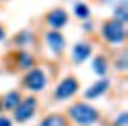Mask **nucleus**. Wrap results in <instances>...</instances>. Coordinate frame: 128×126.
<instances>
[{"label":"nucleus","instance_id":"obj_9","mask_svg":"<svg viewBox=\"0 0 128 126\" xmlns=\"http://www.w3.org/2000/svg\"><path fill=\"white\" fill-rule=\"evenodd\" d=\"M108 85H110V84H108L107 78H103V80H98L96 84H92V85L86 91V94H84L86 100H94V98H100L102 94H105V92H107Z\"/></svg>","mask_w":128,"mask_h":126},{"label":"nucleus","instance_id":"obj_15","mask_svg":"<svg viewBox=\"0 0 128 126\" xmlns=\"http://www.w3.org/2000/svg\"><path fill=\"white\" fill-rule=\"evenodd\" d=\"M114 16H116V20H119V21H126V7L124 5H121V7H118L116 11H114Z\"/></svg>","mask_w":128,"mask_h":126},{"label":"nucleus","instance_id":"obj_20","mask_svg":"<svg viewBox=\"0 0 128 126\" xmlns=\"http://www.w3.org/2000/svg\"><path fill=\"white\" fill-rule=\"evenodd\" d=\"M0 110H2V101H0Z\"/></svg>","mask_w":128,"mask_h":126},{"label":"nucleus","instance_id":"obj_12","mask_svg":"<svg viewBox=\"0 0 128 126\" xmlns=\"http://www.w3.org/2000/svg\"><path fill=\"white\" fill-rule=\"evenodd\" d=\"M39 126H70L68 119L60 116V114H50V116H46Z\"/></svg>","mask_w":128,"mask_h":126},{"label":"nucleus","instance_id":"obj_6","mask_svg":"<svg viewBox=\"0 0 128 126\" xmlns=\"http://www.w3.org/2000/svg\"><path fill=\"white\" fill-rule=\"evenodd\" d=\"M46 23L54 30H59L68 23V12L64 9H54V11H50L46 14Z\"/></svg>","mask_w":128,"mask_h":126},{"label":"nucleus","instance_id":"obj_11","mask_svg":"<svg viewBox=\"0 0 128 126\" xmlns=\"http://www.w3.org/2000/svg\"><path fill=\"white\" fill-rule=\"evenodd\" d=\"M20 101H22V96H20V92H16V91H11V92H7L6 96H4L2 108H6V110H14L16 107L20 105Z\"/></svg>","mask_w":128,"mask_h":126},{"label":"nucleus","instance_id":"obj_17","mask_svg":"<svg viewBox=\"0 0 128 126\" xmlns=\"http://www.w3.org/2000/svg\"><path fill=\"white\" fill-rule=\"evenodd\" d=\"M126 121H128V114L123 112V114L116 119V124H114V126H126Z\"/></svg>","mask_w":128,"mask_h":126},{"label":"nucleus","instance_id":"obj_18","mask_svg":"<svg viewBox=\"0 0 128 126\" xmlns=\"http://www.w3.org/2000/svg\"><path fill=\"white\" fill-rule=\"evenodd\" d=\"M0 126H12L7 117H0Z\"/></svg>","mask_w":128,"mask_h":126},{"label":"nucleus","instance_id":"obj_2","mask_svg":"<svg viewBox=\"0 0 128 126\" xmlns=\"http://www.w3.org/2000/svg\"><path fill=\"white\" fill-rule=\"evenodd\" d=\"M102 34H103L105 41H108L112 44H119L126 37L124 23L119 21V20H107L103 23V27H102Z\"/></svg>","mask_w":128,"mask_h":126},{"label":"nucleus","instance_id":"obj_16","mask_svg":"<svg viewBox=\"0 0 128 126\" xmlns=\"http://www.w3.org/2000/svg\"><path fill=\"white\" fill-rule=\"evenodd\" d=\"M18 44H25V43H30V34L28 32H22V34H18L16 36V39H14Z\"/></svg>","mask_w":128,"mask_h":126},{"label":"nucleus","instance_id":"obj_1","mask_svg":"<svg viewBox=\"0 0 128 126\" xmlns=\"http://www.w3.org/2000/svg\"><path fill=\"white\" fill-rule=\"evenodd\" d=\"M68 114L80 126H91L94 123H98V119H100L98 110H96L94 107H91V105H86V103H76V105L70 107Z\"/></svg>","mask_w":128,"mask_h":126},{"label":"nucleus","instance_id":"obj_5","mask_svg":"<svg viewBox=\"0 0 128 126\" xmlns=\"http://www.w3.org/2000/svg\"><path fill=\"white\" fill-rule=\"evenodd\" d=\"M76 91H78L76 78L68 76V78H64V80L57 85V89H55V100H68V98L73 96Z\"/></svg>","mask_w":128,"mask_h":126},{"label":"nucleus","instance_id":"obj_10","mask_svg":"<svg viewBox=\"0 0 128 126\" xmlns=\"http://www.w3.org/2000/svg\"><path fill=\"white\" fill-rule=\"evenodd\" d=\"M91 44L89 43H76L75 46H73V60L75 62H78V64H80V62H84L89 55H91Z\"/></svg>","mask_w":128,"mask_h":126},{"label":"nucleus","instance_id":"obj_19","mask_svg":"<svg viewBox=\"0 0 128 126\" xmlns=\"http://www.w3.org/2000/svg\"><path fill=\"white\" fill-rule=\"evenodd\" d=\"M4 37H6V28H4L2 25H0V41H2Z\"/></svg>","mask_w":128,"mask_h":126},{"label":"nucleus","instance_id":"obj_4","mask_svg":"<svg viewBox=\"0 0 128 126\" xmlns=\"http://www.w3.org/2000/svg\"><path fill=\"white\" fill-rule=\"evenodd\" d=\"M36 107H38V101L36 98H25L23 101H20V105L14 108V119L18 121V123H25L28 121L32 116H34L36 112Z\"/></svg>","mask_w":128,"mask_h":126},{"label":"nucleus","instance_id":"obj_13","mask_svg":"<svg viewBox=\"0 0 128 126\" xmlns=\"http://www.w3.org/2000/svg\"><path fill=\"white\" fill-rule=\"evenodd\" d=\"M92 71H94L96 75L103 76V75L107 73V59L102 57V55L94 57V60H92Z\"/></svg>","mask_w":128,"mask_h":126},{"label":"nucleus","instance_id":"obj_3","mask_svg":"<svg viewBox=\"0 0 128 126\" xmlns=\"http://www.w3.org/2000/svg\"><path fill=\"white\" fill-rule=\"evenodd\" d=\"M23 85L28 91H34V92L43 91L44 85H46V76L39 68H30L28 73L23 76Z\"/></svg>","mask_w":128,"mask_h":126},{"label":"nucleus","instance_id":"obj_8","mask_svg":"<svg viewBox=\"0 0 128 126\" xmlns=\"http://www.w3.org/2000/svg\"><path fill=\"white\" fill-rule=\"evenodd\" d=\"M12 57H14V66L20 69H30L34 66V57L25 50H16L12 53Z\"/></svg>","mask_w":128,"mask_h":126},{"label":"nucleus","instance_id":"obj_14","mask_svg":"<svg viewBox=\"0 0 128 126\" xmlns=\"http://www.w3.org/2000/svg\"><path fill=\"white\" fill-rule=\"evenodd\" d=\"M75 14H76V18H87L89 14H91V9L86 5V4H82V2H78V4H75Z\"/></svg>","mask_w":128,"mask_h":126},{"label":"nucleus","instance_id":"obj_7","mask_svg":"<svg viewBox=\"0 0 128 126\" xmlns=\"http://www.w3.org/2000/svg\"><path fill=\"white\" fill-rule=\"evenodd\" d=\"M44 41H46V44H48V48H50L55 55H59V53L64 50V44H66V41H64V37H62V34H59L57 30L46 32Z\"/></svg>","mask_w":128,"mask_h":126}]
</instances>
